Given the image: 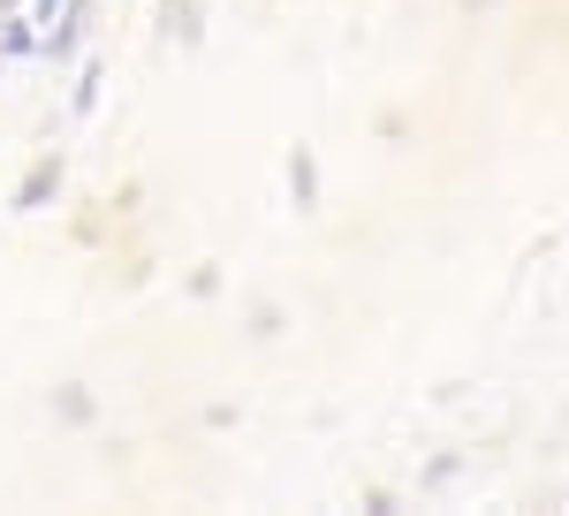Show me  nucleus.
Masks as SVG:
<instances>
[{
    "instance_id": "f257e3e1",
    "label": "nucleus",
    "mask_w": 569,
    "mask_h": 516,
    "mask_svg": "<svg viewBox=\"0 0 569 516\" xmlns=\"http://www.w3.org/2000/svg\"><path fill=\"white\" fill-rule=\"evenodd\" d=\"M53 190H61V160H39V168L23 175V190H16V214H39Z\"/></svg>"
},
{
    "instance_id": "f03ea898",
    "label": "nucleus",
    "mask_w": 569,
    "mask_h": 516,
    "mask_svg": "<svg viewBox=\"0 0 569 516\" xmlns=\"http://www.w3.org/2000/svg\"><path fill=\"white\" fill-rule=\"evenodd\" d=\"M289 190H297V206H311V198H319V168H311L305 145H297V160H289Z\"/></svg>"
},
{
    "instance_id": "7ed1b4c3",
    "label": "nucleus",
    "mask_w": 569,
    "mask_h": 516,
    "mask_svg": "<svg viewBox=\"0 0 569 516\" xmlns=\"http://www.w3.org/2000/svg\"><path fill=\"white\" fill-rule=\"evenodd\" d=\"M168 31H176V39H198V8H190V0L168 8Z\"/></svg>"
},
{
    "instance_id": "20e7f679",
    "label": "nucleus",
    "mask_w": 569,
    "mask_h": 516,
    "mask_svg": "<svg viewBox=\"0 0 569 516\" xmlns=\"http://www.w3.org/2000/svg\"><path fill=\"white\" fill-rule=\"evenodd\" d=\"M61 418H77V426L91 418V395H84V387H61Z\"/></svg>"
},
{
    "instance_id": "39448f33",
    "label": "nucleus",
    "mask_w": 569,
    "mask_h": 516,
    "mask_svg": "<svg viewBox=\"0 0 569 516\" xmlns=\"http://www.w3.org/2000/svg\"><path fill=\"white\" fill-rule=\"evenodd\" d=\"M39 8H53V0H39Z\"/></svg>"
}]
</instances>
